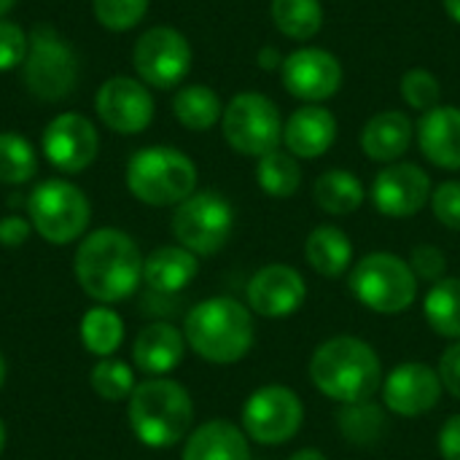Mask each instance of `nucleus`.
I'll list each match as a JSON object with an SVG mask.
<instances>
[{"label":"nucleus","instance_id":"obj_27","mask_svg":"<svg viewBox=\"0 0 460 460\" xmlns=\"http://www.w3.org/2000/svg\"><path fill=\"white\" fill-rule=\"evenodd\" d=\"M337 429L342 439L353 447H375L388 429V418L383 407H377L372 399L358 404H342L337 412Z\"/></svg>","mask_w":460,"mask_h":460},{"label":"nucleus","instance_id":"obj_45","mask_svg":"<svg viewBox=\"0 0 460 460\" xmlns=\"http://www.w3.org/2000/svg\"><path fill=\"white\" fill-rule=\"evenodd\" d=\"M445 11L456 24H460V0H445Z\"/></svg>","mask_w":460,"mask_h":460},{"label":"nucleus","instance_id":"obj_20","mask_svg":"<svg viewBox=\"0 0 460 460\" xmlns=\"http://www.w3.org/2000/svg\"><path fill=\"white\" fill-rule=\"evenodd\" d=\"M418 146L431 164L460 170V108L437 105L429 111L418 124Z\"/></svg>","mask_w":460,"mask_h":460},{"label":"nucleus","instance_id":"obj_16","mask_svg":"<svg viewBox=\"0 0 460 460\" xmlns=\"http://www.w3.org/2000/svg\"><path fill=\"white\" fill-rule=\"evenodd\" d=\"M431 178L410 162L380 170L372 181V205L388 218H410L431 202Z\"/></svg>","mask_w":460,"mask_h":460},{"label":"nucleus","instance_id":"obj_11","mask_svg":"<svg viewBox=\"0 0 460 460\" xmlns=\"http://www.w3.org/2000/svg\"><path fill=\"white\" fill-rule=\"evenodd\" d=\"M305 420V404L296 391L286 385H264L243 404L245 437L256 445L278 447L291 442Z\"/></svg>","mask_w":460,"mask_h":460},{"label":"nucleus","instance_id":"obj_35","mask_svg":"<svg viewBox=\"0 0 460 460\" xmlns=\"http://www.w3.org/2000/svg\"><path fill=\"white\" fill-rule=\"evenodd\" d=\"M402 97L415 111H434L442 102V86L439 78L426 67H412L402 75Z\"/></svg>","mask_w":460,"mask_h":460},{"label":"nucleus","instance_id":"obj_29","mask_svg":"<svg viewBox=\"0 0 460 460\" xmlns=\"http://www.w3.org/2000/svg\"><path fill=\"white\" fill-rule=\"evenodd\" d=\"M429 326L447 340H460V278H442L423 299Z\"/></svg>","mask_w":460,"mask_h":460},{"label":"nucleus","instance_id":"obj_19","mask_svg":"<svg viewBox=\"0 0 460 460\" xmlns=\"http://www.w3.org/2000/svg\"><path fill=\"white\" fill-rule=\"evenodd\" d=\"M337 140V119L323 105H302L283 124V143L296 159H318Z\"/></svg>","mask_w":460,"mask_h":460},{"label":"nucleus","instance_id":"obj_46","mask_svg":"<svg viewBox=\"0 0 460 460\" xmlns=\"http://www.w3.org/2000/svg\"><path fill=\"white\" fill-rule=\"evenodd\" d=\"M13 3H16V0H0V19L13 8Z\"/></svg>","mask_w":460,"mask_h":460},{"label":"nucleus","instance_id":"obj_15","mask_svg":"<svg viewBox=\"0 0 460 460\" xmlns=\"http://www.w3.org/2000/svg\"><path fill=\"white\" fill-rule=\"evenodd\" d=\"M43 156L62 172H84L100 148L94 124L81 113H59L49 121L40 137Z\"/></svg>","mask_w":460,"mask_h":460},{"label":"nucleus","instance_id":"obj_24","mask_svg":"<svg viewBox=\"0 0 460 460\" xmlns=\"http://www.w3.org/2000/svg\"><path fill=\"white\" fill-rule=\"evenodd\" d=\"M197 256L181 245H164L156 248L143 261V280L156 294H178L197 278Z\"/></svg>","mask_w":460,"mask_h":460},{"label":"nucleus","instance_id":"obj_5","mask_svg":"<svg viewBox=\"0 0 460 460\" xmlns=\"http://www.w3.org/2000/svg\"><path fill=\"white\" fill-rule=\"evenodd\" d=\"M127 186L140 202L151 208L181 205L197 189V167L178 148L151 146L129 159Z\"/></svg>","mask_w":460,"mask_h":460},{"label":"nucleus","instance_id":"obj_25","mask_svg":"<svg viewBox=\"0 0 460 460\" xmlns=\"http://www.w3.org/2000/svg\"><path fill=\"white\" fill-rule=\"evenodd\" d=\"M307 264L323 278H340L350 270L353 261V243L350 237L332 224H321L307 234L305 243Z\"/></svg>","mask_w":460,"mask_h":460},{"label":"nucleus","instance_id":"obj_36","mask_svg":"<svg viewBox=\"0 0 460 460\" xmlns=\"http://www.w3.org/2000/svg\"><path fill=\"white\" fill-rule=\"evenodd\" d=\"M92 5L97 22L113 32L132 30L135 24L143 22L148 11V0H92Z\"/></svg>","mask_w":460,"mask_h":460},{"label":"nucleus","instance_id":"obj_34","mask_svg":"<svg viewBox=\"0 0 460 460\" xmlns=\"http://www.w3.org/2000/svg\"><path fill=\"white\" fill-rule=\"evenodd\" d=\"M92 388L105 402H124L135 391V375L127 364L113 361V358H102L92 369Z\"/></svg>","mask_w":460,"mask_h":460},{"label":"nucleus","instance_id":"obj_8","mask_svg":"<svg viewBox=\"0 0 460 460\" xmlns=\"http://www.w3.org/2000/svg\"><path fill=\"white\" fill-rule=\"evenodd\" d=\"M27 213L32 229L54 245L78 240L92 218L86 194L59 178L43 181L32 189L27 199Z\"/></svg>","mask_w":460,"mask_h":460},{"label":"nucleus","instance_id":"obj_21","mask_svg":"<svg viewBox=\"0 0 460 460\" xmlns=\"http://www.w3.org/2000/svg\"><path fill=\"white\" fill-rule=\"evenodd\" d=\"M415 124L402 111H383L372 116L361 132V148L372 162L394 164L412 146Z\"/></svg>","mask_w":460,"mask_h":460},{"label":"nucleus","instance_id":"obj_48","mask_svg":"<svg viewBox=\"0 0 460 460\" xmlns=\"http://www.w3.org/2000/svg\"><path fill=\"white\" fill-rule=\"evenodd\" d=\"M3 445H5V429H3V423H0V453H3Z\"/></svg>","mask_w":460,"mask_h":460},{"label":"nucleus","instance_id":"obj_13","mask_svg":"<svg viewBox=\"0 0 460 460\" xmlns=\"http://www.w3.org/2000/svg\"><path fill=\"white\" fill-rule=\"evenodd\" d=\"M100 121L119 135H137L154 119V97L143 81L113 75L108 78L94 97Z\"/></svg>","mask_w":460,"mask_h":460},{"label":"nucleus","instance_id":"obj_7","mask_svg":"<svg viewBox=\"0 0 460 460\" xmlns=\"http://www.w3.org/2000/svg\"><path fill=\"white\" fill-rule=\"evenodd\" d=\"M24 84L32 97L57 102L65 100L78 81V59L70 43L49 24H38L30 32L24 57Z\"/></svg>","mask_w":460,"mask_h":460},{"label":"nucleus","instance_id":"obj_28","mask_svg":"<svg viewBox=\"0 0 460 460\" xmlns=\"http://www.w3.org/2000/svg\"><path fill=\"white\" fill-rule=\"evenodd\" d=\"M172 113L175 119L191 129V132H205L210 127H216L224 116V105L218 100V94L210 86L202 84H189L183 86L175 100H172Z\"/></svg>","mask_w":460,"mask_h":460},{"label":"nucleus","instance_id":"obj_31","mask_svg":"<svg viewBox=\"0 0 460 460\" xmlns=\"http://www.w3.org/2000/svg\"><path fill=\"white\" fill-rule=\"evenodd\" d=\"M275 27L294 40H310L323 24V5L318 0H272Z\"/></svg>","mask_w":460,"mask_h":460},{"label":"nucleus","instance_id":"obj_47","mask_svg":"<svg viewBox=\"0 0 460 460\" xmlns=\"http://www.w3.org/2000/svg\"><path fill=\"white\" fill-rule=\"evenodd\" d=\"M3 383H5V361L0 356V388H3Z\"/></svg>","mask_w":460,"mask_h":460},{"label":"nucleus","instance_id":"obj_17","mask_svg":"<svg viewBox=\"0 0 460 460\" xmlns=\"http://www.w3.org/2000/svg\"><path fill=\"white\" fill-rule=\"evenodd\" d=\"M439 372L420 361L399 364L383 380V402L399 418H420L431 412L442 399Z\"/></svg>","mask_w":460,"mask_h":460},{"label":"nucleus","instance_id":"obj_33","mask_svg":"<svg viewBox=\"0 0 460 460\" xmlns=\"http://www.w3.org/2000/svg\"><path fill=\"white\" fill-rule=\"evenodd\" d=\"M38 172V154L27 137L16 132H0V181L22 186Z\"/></svg>","mask_w":460,"mask_h":460},{"label":"nucleus","instance_id":"obj_37","mask_svg":"<svg viewBox=\"0 0 460 460\" xmlns=\"http://www.w3.org/2000/svg\"><path fill=\"white\" fill-rule=\"evenodd\" d=\"M27 43H30V35L19 24L0 19V73L13 70L24 62Z\"/></svg>","mask_w":460,"mask_h":460},{"label":"nucleus","instance_id":"obj_38","mask_svg":"<svg viewBox=\"0 0 460 460\" xmlns=\"http://www.w3.org/2000/svg\"><path fill=\"white\" fill-rule=\"evenodd\" d=\"M431 210L439 224L460 232V181H445L431 191Z\"/></svg>","mask_w":460,"mask_h":460},{"label":"nucleus","instance_id":"obj_9","mask_svg":"<svg viewBox=\"0 0 460 460\" xmlns=\"http://www.w3.org/2000/svg\"><path fill=\"white\" fill-rule=\"evenodd\" d=\"M221 129L226 143L245 156L261 159L264 154L275 151L283 140V119L278 105L259 94L243 92L229 100L221 116Z\"/></svg>","mask_w":460,"mask_h":460},{"label":"nucleus","instance_id":"obj_42","mask_svg":"<svg viewBox=\"0 0 460 460\" xmlns=\"http://www.w3.org/2000/svg\"><path fill=\"white\" fill-rule=\"evenodd\" d=\"M30 221H24L22 216H5L3 221H0V243L5 245V248H16V245H22L27 237H30Z\"/></svg>","mask_w":460,"mask_h":460},{"label":"nucleus","instance_id":"obj_40","mask_svg":"<svg viewBox=\"0 0 460 460\" xmlns=\"http://www.w3.org/2000/svg\"><path fill=\"white\" fill-rule=\"evenodd\" d=\"M439 380H442V388L445 391H450L456 399H460V340L442 353Z\"/></svg>","mask_w":460,"mask_h":460},{"label":"nucleus","instance_id":"obj_22","mask_svg":"<svg viewBox=\"0 0 460 460\" xmlns=\"http://www.w3.org/2000/svg\"><path fill=\"white\" fill-rule=\"evenodd\" d=\"M186 353V337L172 323H151L146 326L132 345V358L146 375H167L172 372Z\"/></svg>","mask_w":460,"mask_h":460},{"label":"nucleus","instance_id":"obj_10","mask_svg":"<svg viewBox=\"0 0 460 460\" xmlns=\"http://www.w3.org/2000/svg\"><path fill=\"white\" fill-rule=\"evenodd\" d=\"M234 229V210L226 197L216 191H199L183 199L172 213V234L181 248L194 256L218 253Z\"/></svg>","mask_w":460,"mask_h":460},{"label":"nucleus","instance_id":"obj_3","mask_svg":"<svg viewBox=\"0 0 460 460\" xmlns=\"http://www.w3.org/2000/svg\"><path fill=\"white\" fill-rule=\"evenodd\" d=\"M253 315L232 296H213L191 307L183 321L189 348L210 364H237L253 348Z\"/></svg>","mask_w":460,"mask_h":460},{"label":"nucleus","instance_id":"obj_41","mask_svg":"<svg viewBox=\"0 0 460 460\" xmlns=\"http://www.w3.org/2000/svg\"><path fill=\"white\" fill-rule=\"evenodd\" d=\"M437 445L442 460H460V415H453L442 423Z\"/></svg>","mask_w":460,"mask_h":460},{"label":"nucleus","instance_id":"obj_26","mask_svg":"<svg viewBox=\"0 0 460 460\" xmlns=\"http://www.w3.org/2000/svg\"><path fill=\"white\" fill-rule=\"evenodd\" d=\"M318 208L329 216H350L364 205V183L348 170H326L313 186Z\"/></svg>","mask_w":460,"mask_h":460},{"label":"nucleus","instance_id":"obj_6","mask_svg":"<svg viewBox=\"0 0 460 460\" xmlns=\"http://www.w3.org/2000/svg\"><path fill=\"white\" fill-rule=\"evenodd\" d=\"M353 296L380 315H399L418 299V278L396 253H369L350 272Z\"/></svg>","mask_w":460,"mask_h":460},{"label":"nucleus","instance_id":"obj_44","mask_svg":"<svg viewBox=\"0 0 460 460\" xmlns=\"http://www.w3.org/2000/svg\"><path fill=\"white\" fill-rule=\"evenodd\" d=\"M288 460H329L321 450H315V447H305V450H296L294 456Z\"/></svg>","mask_w":460,"mask_h":460},{"label":"nucleus","instance_id":"obj_23","mask_svg":"<svg viewBox=\"0 0 460 460\" xmlns=\"http://www.w3.org/2000/svg\"><path fill=\"white\" fill-rule=\"evenodd\" d=\"M181 460H251V447L234 423L210 420L186 439Z\"/></svg>","mask_w":460,"mask_h":460},{"label":"nucleus","instance_id":"obj_30","mask_svg":"<svg viewBox=\"0 0 460 460\" xmlns=\"http://www.w3.org/2000/svg\"><path fill=\"white\" fill-rule=\"evenodd\" d=\"M256 181H259V189L270 197H278V199L294 197L302 186V167L294 154L275 148L259 159Z\"/></svg>","mask_w":460,"mask_h":460},{"label":"nucleus","instance_id":"obj_2","mask_svg":"<svg viewBox=\"0 0 460 460\" xmlns=\"http://www.w3.org/2000/svg\"><path fill=\"white\" fill-rule=\"evenodd\" d=\"M313 385L332 402H369L383 385V364L375 348L358 337H332L310 358Z\"/></svg>","mask_w":460,"mask_h":460},{"label":"nucleus","instance_id":"obj_4","mask_svg":"<svg viewBox=\"0 0 460 460\" xmlns=\"http://www.w3.org/2000/svg\"><path fill=\"white\" fill-rule=\"evenodd\" d=\"M194 404L189 391L167 377H151L135 385L129 396V426L146 447H172L189 437Z\"/></svg>","mask_w":460,"mask_h":460},{"label":"nucleus","instance_id":"obj_18","mask_svg":"<svg viewBox=\"0 0 460 460\" xmlns=\"http://www.w3.org/2000/svg\"><path fill=\"white\" fill-rule=\"evenodd\" d=\"M248 307L261 318H288L307 299V283L299 270L288 264H267L261 267L248 288Z\"/></svg>","mask_w":460,"mask_h":460},{"label":"nucleus","instance_id":"obj_39","mask_svg":"<svg viewBox=\"0 0 460 460\" xmlns=\"http://www.w3.org/2000/svg\"><path fill=\"white\" fill-rule=\"evenodd\" d=\"M415 272L418 280H429V283H437L442 280L445 270H447V256L431 245V243H423V245H415L412 253H410V261H407Z\"/></svg>","mask_w":460,"mask_h":460},{"label":"nucleus","instance_id":"obj_1","mask_svg":"<svg viewBox=\"0 0 460 460\" xmlns=\"http://www.w3.org/2000/svg\"><path fill=\"white\" fill-rule=\"evenodd\" d=\"M73 267L84 294L105 305L132 296L143 280L140 248L119 229L92 232L78 245Z\"/></svg>","mask_w":460,"mask_h":460},{"label":"nucleus","instance_id":"obj_12","mask_svg":"<svg viewBox=\"0 0 460 460\" xmlns=\"http://www.w3.org/2000/svg\"><path fill=\"white\" fill-rule=\"evenodd\" d=\"M132 65L143 84L154 89H172L191 70V46L175 27H151L137 38Z\"/></svg>","mask_w":460,"mask_h":460},{"label":"nucleus","instance_id":"obj_32","mask_svg":"<svg viewBox=\"0 0 460 460\" xmlns=\"http://www.w3.org/2000/svg\"><path fill=\"white\" fill-rule=\"evenodd\" d=\"M124 340V321L105 307H92L81 318V342L89 353L108 358L111 353L119 350Z\"/></svg>","mask_w":460,"mask_h":460},{"label":"nucleus","instance_id":"obj_14","mask_svg":"<svg viewBox=\"0 0 460 460\" xmlns=\"http://www.w3.org/2000/svg\"><path fill=\"white\" fill-rule=\"evenodd\" d=\"M280 78L288 94L305 102H323L342 86V65L323 49H296L283 57Z\"/></svg>","mask_w":460,"mask_h":460},{"label":"nucleus","instance_id":"obj_43","mask_svg":"<svg viewBox=\"0 0 460 460\" xmlns=\"http://www.w3.org/2000/svg\"><path fill=\"white\" fill-rule=\"evenodd\" d=\"M280 65H283V57H280V51H278V49L267 46V49H261V51H259V67H264V70H275V67H280Z\"/></svg>","mask_w":460,"mask_h":460}]
</instances>
